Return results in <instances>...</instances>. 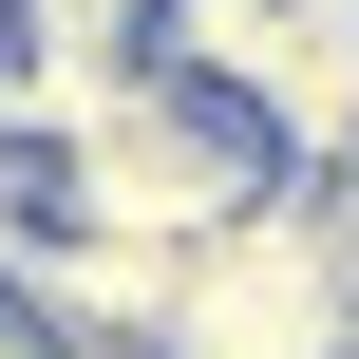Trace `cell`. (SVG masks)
<instances>
[{"label": "cell", "mask_w": 359, "mask_h": 359, "mask_svg": "<svg viewBox=\"0 0 359 359\" xmlns=\"http://www.w3.org/2000/svg\"><path fill=\"white\" fill-rule=\"evenodd\" d=\"M284 189V133L246 114V95H208V76H133V95H95L76 133H57V227H133V246H208V227H246Z\"/></svg>", "instance_id": "6da1fadb"}, {"label": "cell", "mask_w": 359, "mask_h": 359, "mask_svg": "<svg viewBox=\"0 0 359 359\" xmlns=\"http://www.w3.org/2000/svg\"><path fill=\"white\" fill-rule=\"evenodd\" d=\"M0 284H19V322L38 341H170V284H189V246H133V227H0Z\"/></svg>", "instance_id": "3957f363"}, {"label": "cell", "mask_w": 359, "mask_h": 359, "mask_svg": "<svg viewBox=\"0 0 359 359\" xmlns=\"http://www.w3.org/2000/svg\"><path fill=\"white\" fill-rule=\"evenodd\" d=\"M341 341H359V265H341V227L303 208V170H284L246 227L189 246V284H170V359H341Z\"/></svg>", "instance_id": "7a4b0ae2"}]
</instances>
